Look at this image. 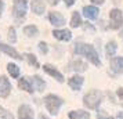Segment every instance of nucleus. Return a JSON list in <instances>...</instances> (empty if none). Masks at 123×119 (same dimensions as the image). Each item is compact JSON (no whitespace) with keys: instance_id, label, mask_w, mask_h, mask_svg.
I'll list each match as a JSON object with an SVG mask.
<instances>
[{"instance_id":"1","label":"nucleus","mask_w":123,"mask_h":119,"mask_svg":"<svg viewBox=\"0 0 123 119\" xmlns=\"http://www.w3.org/2000/svg\"><path fill=\"white\" fill-rule=\"evenodd\" d=\"M75 53H76V54L86 56L90 61L94 64V65H97V67H100L101 65V61H100V58H98V54H97V51L94 50L93 46L83 44V43H78V44H75Z\"/></svg>"},{"instance_id":"2","label":"nucleus","mask_w":123,"mask_h":119,"mask_svg":"<svg viewBox=\"0 0 123 119\" xmlns=\"http://www.w3.org/2000/svg\"><path fill=\"white\" fill-rule=\"evenodd\" d=\"M101 100H102V93L98 90H91L84 96V105L90 109H95L101 104Z\"/></svg>"},{"instance_id":"3","label":"nucleus","mask_w":123,"mask_h":119,"mask_svg":"<svg viewBox=\"0 0 123 119\" xmlns=\"http://www.w3.org/2000/svg\"><path fill=\"white\" fill-rule=\"evenodd\" d=\"M44 104H46V107H47V109H49V112L53 113V115H55L58 112L60 107L62 105V100L60 97L54 96V94H49L44 98Z\"/></svg>"},{"instance_id":"4","label":"nucleus","mask_w":123,"mask_h":119,"mask_svg":"<svg viewBox=\"0 0 123 119\" xmlns=\"http://www.w3.org/2000/svg\"><path fill=\"white\" fill-rule=\"evenodd\" d=\"M109 19H111V28L112 29H119L120 25L123 24L122 11L117 10V8H113V10L109 13Z\"/></svg>"},{"instance_id":"5","label":"nucleus","mask_w":123,"mask_h":119,"mask_svg":"<svg viewBox=\"0 0 123 119\" xmlns=\"http://www.w3.org/2000/svg\"><path fill=\"white\" fill-rule=\"evenodd\" d=\"M14 15L17 18H22L26 13V0H14Z\"/></svg>"},{"instance_id":"6","label":"nucleus","mask_w":123,"mask_h":119,"mask_svg":"<svg viewBox=\"0 0 123 119\" xmlns=\"http://www.w3.org/2000/svg\"><path fill=\"white\" fill-rule=\"evenodd\" d=\"M11 91V85L6 76H0V97H7Z\"/></svg>"},{"instance_id":"7","label":"nucleus","mask_w":123,"mask_h":119,"mask_svg":"<svg viewBox=\"0 0 123 119\" xmlns=\"http://www.w3.org/2000/svg\"><path fill=\"white\" fill-rule=\"evenodd\" d=\"M19 119H33V111L29 105H21L18 109Z\"/></svg>"},{"instance_id":"8","label":"nucleus","mask_w":123,"mask_h":119,"mask_svg":"<svg viewBox=\"0 0 123 119\" xmlns=\"http://www.w3.org/2000/svg\"><path fill=\"white\" fill-rule=\"evenodd\" d=\"M111 68L116 74H123V57H115V58H112Z\"/></svg>"},{"instance_id":"9","label":"nucleus","mask_w":123,"mask_h":119,"mask_svg":"<svg viewBox=\"0 0 123 119\" xmlns=\"http://www.w3.org/2000/svg\"><path fill=\"white\" fill-rule=\"evenodd\" d=\"M49 18H50L51 24L54 25V26H62V25H65V18L62 17L60 13H50V15H49Z\"/></svg>"},{"instance_id":"10","label":"nucleus","mask_w":123,"mask_h":119,"mask_svg":"<svg viewBox=\"0 0 123 119\" xmlns=\"http://www.w3.org/2000/svg\"><path fill=\"white\" fill-rule=\"evenodd\" d=\"M43 69H44L46 72L50 75V76L55 78L58 82H64V76H62V74H60V72L54 68V67H51V65H49V64H46V65H43Z\"/></svg>"},{"instance_id":"11","label":"nucleus","mask_w":123,"mask_h":119,"mask_svg":"<svg viewBox=\"0 0 123 119\" xmlns=\"http://www.w3.org/2000/svg\"><path fill=\"white\" fill-rule=\"evenodd\" d=\"M53 35H54V38H57L58 40H64V42H68V40H71V38H72L71 31H68V29H62V31L55 29V31L53 32Z\"/></svg>"},{"instance_id":"12","label":"nucleus","mask_w":123,"mask_h":119,"mask_svg":"<svg viewBox=\"0 0 123 119\" xmlns=\"http://www.w3.org/2000/svg\"><path fill=\"white\" fill-rule=\"evenodd\" d=\"M83 13L86 18H89V19H95V18L98 17V8L97 7H93V6H86L83 8Z\"/></svg>"},{"instance_id":"13","label":"nucleus","mask_w":123,"mask_h":119,"mask_svg":"<svg viewBox=\"0 0 123 119\" xmlns=\"http://www.w3.org/2000/svg\"><path fill=\"white\" fill-rule=\"evenodd\" d=\"M0 50L4 51L6 54H8L10 57L15 58V60H19V58H21V56L18 54V51H17V50H14L12 47H10V46H7V44H3V43H0Z\"/></svg>"},{"instance_id":"14","label":"nucleus","mask_w":123,"mask_h":119,"mask_svg":"<svg viewBox=\"0 0 123 119\" xmlns=\"http://www.w3.org/2000/svg\"><path fill=\"white\" fill-rule=\"evenodd\" d=\"M83 78L82 76H72L71 79H69V86L72 87L73 90H80V87H82V85H83Z\"/></svg>"},{"instance_id":"15","label":"nucleus","mask_w":123,"mask_h":119,"mask_svg":"<svg viewBox=\"0 0 123 119\" xmlns=\"http://www.w3.org/2000/svg\"><path fill=\"white\" fill-rule=\"evenodd\" d=\"M32 10L36 14H43V11H44L43 0H32Z\"/></svg>"},{"instance_id":"16","label":"nucleus","mask_w":123,"mask_h":119,"mask_svg":"<svg viewBox=\"0 0 123 119\" xmlns=\"http://www.w3.org/2000/svg\"><path fill=\"white\" fill-rule=\"evenodd\" d=\"M18 87L21 89V90H25V91H28V93H32V85L29 83V80L26 79V78H22V79H19V82H18Z\"/></svg>"},{"instance_id":"17","label":"nucleus","mask_w":123,"mask_h":119,"mask_svg":"<svg viewBox=\"0 0 123 119\" xmlns=\"http://www.w3.org/2000/svg\"><path fill=\"white\" fill-rule=\"evenodd\" d=\"M90 113L84 112V111H73L69 112V119H89Z\"/></svg>"},{"instance_id":"18","label":"nucleus","mask_w":123,"mask_h":119,"mask_svg":"<svg viewBox=\"0 0 123 119\" xmlns=\"http://www.w3.org/2000/svg\"><path fill=\"white\" fill-rule=\"evenodd\" d=\"M71 69H73V71H76V72H83V71H86L87 69V65H86V63H83V61H73L72 64H71Z\"/></svg>"},{"instance_id":"19","label":"nucleus","mask_w":123,"mask_h":119,"mask_svg":"<svg viewBox=\"0 0 123 119\" xmlns=\"http://www.w3.org/2000/svg\"><path fill=\"white\" fill-rule=\"evenodd\" d=\"M116 49H117L116 43H115V42H109V43L106 44V49H105V51H106V56H108V57L115 56V53H116Z\"/></svg>"},{"instance_id":"20","label":"nucleus","mask_w":123,"mask_h":119,"mask_svg":"<svg viewBox=\"0 0 123 119\" xmlns=\"http://www.w3.org/2000/svg\"><path fill=\"white\" fill-rule=\"evenodd\" d=\"M80 24H82V19H80V14L75 11V13L72 14V19H71V26H72V28H78V26H80Z\"/></svg>"},{"instance_id":"21","label":"nucleus","mask_w":123,"mask_h":119,"mask_svg":"<svg viewBox=\"0 0 123 119\" xmlns=\"http://www.w3.org/2000/svg\"><path fill=\"white\" fill-rule=\"evenodd\" d=\"M7 71L10 72V75H11L12 78H18L19 76V68L15 64H8L7 65Z\"/></svg>"},{"instance_id":"22","label":"nucleus","mask_w":123,"mask_h":119,"mask_svg":"<svg viewBox=\"0 0 123 119\" xmlns=\"http://www.w3.org/2000/svg\"><path fill=\"white\" fill-rule=\"evenodd\" d=\"M24 33L26 35V36H36V35L39 33V31H37V28L35 25H29V26L24 28Z\"/></svg>"},{"instance_id":"23","label":"nucleus","mask_w":123,"mask_h":119,"mask_svg":"<svg viewBox=\"0 0 123 119\" xmlns=\"http://www.w3.org/2000/svg\"><path fill=\"white\" fill-rule=\"evenodd\" d=\"M32 82H33L35 86H36V90L43 91V89H44L46 83H44V82H43L42 79H40L39 76H33V78H32Z\"/></svg>"},{"instance_id":"24","label":"nucleus","mask_w":123,"mask_h":119,"mask_svg":"<svg viewBox=\"0 0 123 119\" xmlns=\"http://www.w3.org/2000/svg\"><path fill=\"white\" fill-rule=\"evenodd\" d=\"M24 58H25L31 65H33V67H36V68H39V63H37V60H36V57H35L33 54L26 53V54H24Z\"/></svg>"},{"instance_id":"25","label":"nucleus","mask_w":123,"mask_h":119,"mask_svg":"<svg viewBox=\"0 0 123 119\" xmlns=\"http://www.w3.org/2000/svg\"><path fill=\"white\" fill-rule=\"evenodd\" d=\"M8 40H10L11 43H15V42H17V38H15V29L14 28H10V31H8Z\"/></svg>"},{"instance_id":"26","label":"nucleus","mask_w":123,"mask_h":119,"mask_svg":"<svg viewBox=\"0 0 123 119\" xmlns=\"http://www.w3.org/2000/svg\"><path fill=\"white\" fill-rule=\"evenodd\" d=\"M0 118H1V119H14L11 113L7 112V111H4L3 108H0Z\"/></svg>"},{"instance_id":"27","label":"nucleus","mask_w":123,"mask_h":119,"mask_svg":"<svg viewBox=\"0 0 123 119\" xmlns=\"http://www.w3.org/2000/svg\"><path fill=\"white\" fill-rule=\"evenodd\" d=\"M39 50L42 51L43 54H46V53H47V44L43 43V42H40V43H39Z\"/></svg>"},{"instance_id":"28","label":"nucleus","mask_w":123,"mask_h":119,"mask_svg":"<svg viewBox=\"0 0 123 119\" xmlns=\"http://www.w3.org/2000/svg\"><path fill=\"white\" fill-rule=\"evenodd\" d=\"M97 119H113V118H112V116H105L102 112H100L97 115Z\"/></svg>"},{"instance_id":"29","label":"nucleus","mask_w":123,"mask_h":119,"mask_svg":"<svg viewBox=\"0 0 123 119\" xmlns=\"http://www.w3.org/2000/svg\"><path fill=\"white\" fill-rule=\"evenodd\" d=\"M117 97H119L120 101L123 102V89H119V90H117Z\"/></svg>"},{"instance_id":"30","label":"nucleus","mask_w":123,"mask_h":119,"mask_svg":"<svg viewBox=\"0 0 123 119\" xmlns=\"http://www.w3.org/2000/svg\"><path fill=\"white\" fill-rule=\"evenodd\" d=\"M65 3H67V6H72L73 3H75V0H64Z\"/></svg>"},{"instance_id":"31","label":"nucleus","mask_w":123,"mask_h":119,"mask_svg":"<svg viewBox=\"0 0 123 119\" xmlns=\"http://www.w3.org/2000/svg\"><path fill=\"white\" fill-rule=\"evenodd\" d=\"M93 3H95V4H102L104 3V0H91Z\"/></svg>"},{"instance_id":"32","label":"nucleus","mask_w":123,"mask_h":119,"mask_svg":"<svg viewBox=\"0 0 123 119\" xmlns=\"http://www.w3.org/2000/svg\"><path fill=\"white\" fill-rule=\"evenodd\" d=\"M47 1H49L50 4H57V3H58V0H47Z\"/></svg>"},{"instance_id":"33","label":"nucleus","mask_w":123,"mask_h":119,"mask_svg":"<svg viewBox=\"0 0 123 119\" xmlns=\"http://www.w3.org/2000/svg\"><path fill=\"white\" fill-rule=\"evenodd\" d=\"M1 11H3V1L0 0V15H1Z\"/></svg>"},{"instance_id":"34","label":"nucleus","mask_w":123,"mask_h":119,"mask_svg":"<svg viewBox=\"0 0 123 119\" xmlns=\"http://www.w3.org/2000/svg\"><path fill=\"white\" fill-rule=\"evenodd\" d=\"M39 119H47L46 116H43V115H39Z\"/></svg>"},{"instance_id":"35","label":"nucleus","mask_w":123,"mask_h":119,"mask_svg":"<svg viewBox=\"0 0 123 119\" xmlns=\"http://www.w3.org/2000/svg\"><path fill=\"white\" fill-rule=\"evenodd\" d=\"M122 38H123V31H122Z\"/></svg>"}]
</instances>
